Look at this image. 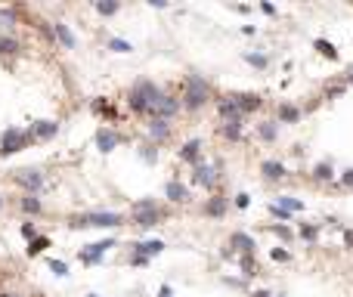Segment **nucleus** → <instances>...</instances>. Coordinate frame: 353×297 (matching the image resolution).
Wrapping results in <instances>:
<instances>
[{"instance_id": "1", "label": "nucleus", "mask_w": 353, "mask_h": 297, "mask_svg": "<svg viewBox=\"0 0 353 297\" xmlns=\"http://www.w3.org/2000/svg\"><path fill=\"white\" fill-rule=\"evenodd\" d=\"M161 96L164 93L152 81H136L127 102H131V111H136V115H152V118H155V111L161 106Z\"/></svg>"}, {"instance_id": "2", "label": "nucleus", "mask_w": 353, "mask_h": 297, "mask_svg": "<svg viewBox=\"0 0 353 297\" xmlns=\"http://www.w3.org/2000/svg\"><path fill=\"white\" fill-rule=\"evenodd\" d=\"M208 99H211V87H208L205 77L202 74H189V77H186V93L180 99V106L186 111H198Z\"/></svg>"}, {"instance_id": "3", "label": "nucleus", "mask_w": 353, "mask_h": 297, "mask_svg": "<svg viewBox=\"0 0 353 297\" xmlns=\"http://www.w3.org/2000/svg\"><path fill=\"white\" fill-rule=\"evenodd\" d=\"M124 217L121 214H112V211H96V214H84V217H72V223L68 226H81V229H87V226H96V229H115V226H121Z\"/></svg>"}, {"instance_id": "4", "label": "nucleus", "mask_w": 353, "mask_h": 297, "mask_svg": "<svg viewBox=\"0 0 353 297\" xmlns=\"http://www.w3.org/2000/svg\"><path fill=\"white\" fill-rule=\"evenodd\" d=\"M161 220H164V211L158 208L155 201L143 198V201H136V204H133V223H136V226L149 229V226H158Z\"/></svg>"}, {"instance_id": "5", "label": "nucleus", "mask_w": 353, "mask_h": 297, "mask_svg": "<svg viewBox=\"0 0 353 297\" xmlns=\"http://www.w3.org/2000/svg\"><path fill=\"white\" fill-rule=\"evenodd\" d=\"M28 140H31V133H28V130L9 127L3 136H0V155H16V152H22V148L28 146Z\"/></svg>"}, {"instance_id": "6", "label": "nucleus", "mask_w": 353, "mask_h": 297, "mask_svg": "<svg viewBox=\"0 0 353 297\" xmlns=\"http://www.w3.org/2000/svg\"><path fill=\"white\" fill-rule=\"evenodd\" d=\"M16 183L28 189V195H38V192H44V174H41V170H34V167L16 170Z\"/></svg>"}, {"instance_id": "7", "label": "nucleus", "mask_w": 353, "mask_h": 297, "mask_svg": "<svg viewBox=\"0 0 353 297\" xmlns=\"http://www.w3.org/2000/svg\"><path fill=\"white\" fill-rule=\"evenodd\" d=\"M109 248H115V238H102V242H93V245H87L84 251H81V260H84V263H99V257H102Z\"/></svg>"}, {"instance_id": "8", "label": "nucleus", "mask_w": 353, "mask_h": 297, "mask_svg": "<svg viewBox=\"0 0 353 297\" xmlns=\"http://www.w3.org/2000/svg\"><path fill=\"white\" fill-rule=\"evenodd\" d=\"M229 99L235 102V109H239L242 115H248V111H254V109H261V106H264L257 93H235V96H229Z\"/></svg>"}, {"instance_id": "9", "label": "nucleus", "mask_w": 353, "mask_h": 297, "mask_svg": "<svg viewBox=\"0 0 353 297\" xmlns=\"http://www.w3.org/2000/svg\"><path fill=\"white\" fill-rule=\"evenodd\" d=\"M31 140H53V136L59 133V124L56 121H38V124H31Z\"/></svg>"}, {"instance_id": "10", "label": "nucleus", "mask_w": 353, "mask_h": 297, "mask_svg": "<svg viewBox=\"0 0 353 297\" xmlns=\"http://www.w3.org/2000/svg\"><path fill=\"white\" fill-rule=\"evenodd\" d=\"M118 143H121V136H118L115 130H109V127H99V130H96V146H99V152H112V148H118Z\"/></svg>"}, {"instance_id": "11", "label": "nucleus", "mask_w": 353, "mask_h": 297, "mask_svg": "<svg viewBox=\"0 0 353 297\" xmlns=\"http://www.w3.org/2000/svg\"><path fill=\"white\" fill-rule=\"evenodd\" d=\"M149 136L155 143H164L171 136V121H161V118H152L149 121Z\"/></svg>"}, {"instance_id": "12", "label": "nucleus", "mask_w": 353, "mask_h": 297, "mask_svg": "<svg viewBox=\"0 0 353 297\" xmlns=\"http://www.w3.org/2000/svg\"><path fill=\"white\" fill-rule=\"evenodd\" d=\"M176 111H180V99H174V96H161V106H158V111H155V118L171 121Z\"/></svg>"}, {"instance_id": "13", "label": "nucleus", "mask_w": 353, "mask_h": 297, "mask_svg": "<svg viewBox=\"0 0 353 297\" xmlns=\"http://www.w3.org/2000/svg\"><path fill=\"white\" fill-rule=\"evenodd\" d=\"M229 248H235L239 254L248 257L251 251H254V238H251V235H245V232H232V235H229Z\"/></svg>"}, {"instance_id": "14", "label": "nucleus", "mask_w": 353, "mask_h": 297, "mask_svg": "<svg viewBox=\"0 0 353 297\" xmlns=\"http://www.w3.org/2000/svg\"><path fill=\"white\" fill-rule=\"evenodd\" d=\"M164 195H168L171 201H180V204H183V201H189V189H186L183 183H176V180H171L168 186H164Z\"/></svg>"}, {"instance_id": "15", "label": "nucleus", "mask_w": 353, "mask_h": 297, "mask_svg": "<svg viewBox=\"0 0 353 297\" xmlns=\"http://www.w3.org/2000/svg\"><path fill=\"white\" fill-rule=\"evenodd\" d=\"M180 158H183V161H189V164H198V158H202V143H198V140H189V143L180 148Z\"/></svg>"}, {"instance_id": "16", "label": "nucleus", "mask_w": 353, "mask_h": 297, "mask_svg": "<svg viewBox=\"0 0 353 297\" xmlns=\"http://www.w3.org/2000/svg\"><path fill=\"white\" fill-rule=\"evenodd\" d=\"M161 251H164V242H158V238H149V242L136 245V254H143L146 260H149V257H158Z\"/></svg>"}, {"instance_id": "17", "label": "nucleus", "mask_w": 353, "mask_h": 297, "mask_svg": "<svg viewBox=\"0 0 353 297\" xmlns=\"http://www.w3.org/2000/svg\"><path fill=\"white\" fill-rule=\"evenodd\" d=\"M53 34L59 37V43H62L65 50H75V34L68 31V25H62V22H56V25H53Z\"/></svg>"}, {"instance_id": "18", "label": "nucleus", "mask_w": 353, "mask_h": 297, "mask_svg": "<svg viewBox=\"0 0 353 297\" xmlns=\"http://www.w3.org/2000/svg\"><path fill=\"white\" fill-rule=\"evenodd\" d=\"M261 174L266 180H279V177H285V164H282V161H264L261 164Z\"/></svg>"}, {"instance_id": "19", "label": "nucleus", "mask_w": 353, "mask_h": 297, "mask_svg": "<svg viewBox=\"0 0 353 297\" xmlns=\"http://www.w3.org/2000/svg\"><path fill=\"white\" fill-rule=\"evenodd\" d=\"M220 115H223V121H242V111L235 109V102L229 96L220 99Z\"/></svg>"}, {"instance_id": "20", "label": "nucleus", "mask_w": 353, "mask_h": 297, "mask_svg": "<svg viewBox=\"0 0 353 297\" xmlns=\"http://www.w3.org/2000/svg\"><path fill=\"white\" fill-rule=\"evenodd\" d=\"M279 121H282V124H298V121H301V109H294V106H279Z\"/></svg>"}, {"instance_id": "21", "label": "nucleus", "mask_w": 353, "mask_h": 297, "mask_svg": "<svg viewBox=\"0 0 353 297\" xmlns=\"http://www.w3.org/2000/svg\"><path fill=\"white\" fill-rule=\"evenodd\" d=\"M273 204H279V208H282V211H288V214H294V211H304V201L291 198V195H279Z\"/></svg>"}, {"instance_id": "22", "label": "nucleus", "mask_w": 353, "mask_h": 297, "mask_svg": "<svg viewBox=\"0 0 353 297\" xmlns=\"http://www.w3.org/2000/svg\"><path fill=\"white\" fill-rule=\"evenodd\" d=\"M223 211H226V198H220V195H214L205 204V214L208 217H223Z\"/></svg>"}, {"instance_id": "23", "label": "nucleus", "mask_w": 353, "mask_h": 297, "mask_svg": "<svg viewBox=\"0 0 353 297\" xmlns=\"http://www.w3.org/2000/svg\"><path fill=\"white\" fill-rule=\"evenodd\" d=\"M195 183H205V186H214V170L208 164H195Z\"/></svg>"}, {"instance_id": "24", "label": "nucleus", "mask_w": 353, "mask_h": 297, "mask_svg": "<svg viewBox=\"0 0 353 297\" xmlns=\"http://www.w3.org/2000/svg\"><path fill=\"white\" fill-rule=\"evenodd\" d=\"M16 53H19V40L0 34V56H16Z\"/></svg>"}, {"instance_id": "25", "label": "nucleus", "mask_w": 353, "mask_h": 297, "mask_svg": "<svg viewBox=\"0 0 353 297\" xmlns=\"http://www.w3.org/2000/svg\"><path fill=\"white\" fill-rule=\"evenodd\" d=\"M118 9H121V3H115V0H96V13L99 16H115Z\"/></svg>"}, {"instance_id": "26", "label": "nucleus", "mask_w": 353, "mask_h": 297, "mask_svg": "<svg viewBox=\"0 0 353 297\" xmlns=\"http://www.w3.org/2000/svg\"><path fill=\"white\" fill-rule=\"evenodd\" d=\"M44 248H50V238H44V235H38V238H31L28 242V257H38Z\"/></svg>"}, {"instance_id": "27", "label": "nucleus", "mask_w": 353, "mask_h": 297, "mask_svg": "<svg viewBox=\"0 0 353 297\" xmlns=\"http://www.w3.org/2000/svg\"><path fill=\"white\" fill-rule=\"evenodd\" d=\"M257 133H261L264 143H273L276 140V121H264L261 127H257Z\"/></svg>"}, {"instance_id": "28", "label": "nucleus", "mask_w": 353, "mask_h": 297, "mask_svg": "<svg viewBox=\"0 0 353 297\" xmlns=\"http://www.w3.org/2000/svg\"><path fill=\"white\" fill-rule=\"evenodd\" d=\"M19 204H22V211H25V214H41V198L38 195H25Z\"/></svg>"}, {"instance_id": "29", "label": "nucleus", "mask_w": 353, "mask_h": 297, "mask_svg": "<svg viewBox=\"0 0 353 297\" xmlns=\"http://www.w3.org/2000/svg\"><path fill=\"white\" fill-rule=\"evenodd\" d=\"M223 136L239 140V136H242V121H223Z\"/></svg>"}, {"instance_id": "30", "label": "nucleus", "mask_w": 353, "mask_h": 297, "mask_svg": "<svg viewBox=\"0 0 353 297\" xmlns=\"http://www.w3.org/2000/svg\"><path fill=\"white\" fill-rule=\"evenodd\" d=\"M316 50H319L322 56H328V59H338V50H335V43H328V40H316Z\"/></svg>"}, {"instance_id": "31", "label": "nucleus", "mask_w": 353, "mask_h": 297, "mask_svg": "<svg viewBox=\"0 0 353 297\" xmlns=\"http://www.w3.org/2000/svg\"><path fill=\"white\" fill-rule=\"evenodd\" d=\"M16 25V9H0V28H13Z\"/></svg>"}, {"instance_id": "32", "label": "nucleus", "mask_w": 353, "mask_h": 297, "mask_svg": "<svg viewBox=\"0 0 353 297\" xmlns=\"http://www.w3.org/2000/svg\"><path fill=\"white\" fill-rule=\"evenodd\" d=\"M245 59H248L254 68H266V65H269V59H266L264 53H245Z\"/></svg>"}, {"instance_id": "33", "label": "nucleus", "mask_w": 353, "mask_h": 297, "mask_svg": "<svg viewBox=\"0 0 353 297\" xmlns=\"http://www.w3.org/2000/svg\"><path fill=\"white\" fill-rule=\"evenodd\" d=\"M313 177H316V180H332V177H335V170H332V164H316Z\"/></svg>"}, {"instance_id": "34", "label": "nucleus", "mask_w": 353, "mask_h": 297, "mask_svg": "<svg viewBox=\"0 0 353 297\" xmlns=\"http://www.w3.org/2000/svg\"><path fill=\"white\" fill-rule=\"evenodd\" d=\"M109 50H115V53H131L133 47H131L127 40H121V37H112V40H109Z\"/></svg>"}, {"instance_id": "35", "label": "nucleus", "mask_w": 353, "mask_h": 297, "mask_svg": "<svg viewBox=\"0 0 353 297\" xmlns=\"http://www.w3.org/2000/svg\"><path fill=\"white\" fill-rule=\"evenodd\" d=\"M298 235H301V238H307V242H316V235H319V229H316V226H304V223H301Z\"/></svg>"}, {"instance_id": "36", "label": "nucleus", "mask_w": 353, "mask_h": 297, "mask_svg": "<svg viewBox=\"0 0 353 297\" xmlns=\"http://www.w3.org/2000/svg\"><path fill=\"white\" fill-rule=\"evenodd\" d=\"M22 235H25L28 242H31V238H38V226H34V223H22Z\"/></svg>"}, {"instance_id": "37", "label": "nucleus", "mask_w": 353, "mask_h": 297, "mask_svg": "<svg viewBox=\"0 0 353 297\" xmlns=\"http://www.w3.org/2000/svg\"><path fill=\"white\" fill-rule=\"evenodd\" d=\"M50 269L56 272V276H68V266L62 263V260H50Z\"/></svg>"}, {"instance_id": "38", "label": "nucleus", "mask_w": 353, "mask_h": 297, "mask_svg": "<svg viewBox=\"0 0 353 297\" xmlns=\"http://www.w3.org/2000/svg\"><path fill=\"white\" fill-rule=\"evenodd\" d=\"M242 269H245V276H257V263H251L248 257L242 260Z\"/></svg>"}, {"instance_id": "39", "label": "nucleus", "mask_w": 353, "mask_h": 297, "mask_svg": "<svg viewBox=\"0 0 353 297\" xmlns=\"http://www.w3.org/2000/svg\"><path fill=\"white\" fill-rule=\"evenodd\" d=\"M269 214H276V217H279V220H288V217H291L288 211H282V208H279V204H269Z\"/></svg>"}, {"instance_id": "40", "label": "nucleus", "mask_w": 353, "mask_h": 297, "mask_svg": "<svg viewBox=\"0 0 353 297\" xmlns=\"http://www.w3.org/2000/svg\"><path fill=\"white\" fill-rule=\"evenodd\" d=\"M248 204H251V198L245 195V192H242V195H235V208H242V211H245V208H248Z\"/></svg>"}, {"instance_id": "41", "label": "nucleus", "mask_w": 353, "mask_h": 297, "mask_svg": "<svg viewBox=\"0 0 353 297\" xmlns=\"http://www.w3.org/2000/svg\"><path fill=\"white\" fill-rule=\"evenodd\" d=\"M273 260H282V263H285V260H288V251H282V248H273Z\"/></svg>"}, {"instance_id": "42", "label": "nucleus", "mask_w": 353, "mask_h": 297, "mask_svg": "<svg viewBox=\"0 0 353 297\" xmlns=\"http://www.w3.org/2000/svg\"><path fill=\"white\" fill-rule=\"evenodd\" d=\"M131 263H136V266H146V263H149V260H146L143 254H133V257H131Z\"/></svg>"}, {"instance_id": "43", "label": "nucleus", "mask_w": 353, "mask_h": 297, "mask_svg": "<svg viewBox=\"0 0 353 297\" xmlns=\"http://www.w3.org/2000/svg\"><path fill=\"white\" fill-rule=\"evenodd\" d=\"M143 158H146V161H155V158H158V152H152V148L146 146V148H143Z\"/></svg>"}, {"instance_id": "44", "label": "nucleus", "mask_w": 353, "mask_h": 297, "mask_svg": "<svg viewBox=\"0 0 353 297\" xmlns=\"http://www.w3.org/2000/svg\"><path fill=\"white\" fill-rule=\"evenodd\" d=\"M273 232H276V235H282V238H291V232L285 229V226H273Z\"/></svg>"}, {"instance_id": "45", "label": "nucleus", "mask_w": 353, "mask_h": 297, "mask_svg": "<svg viewBox=\"0 0 353 297\" xmlns=\"http://www.w3.org/2000/svg\"><path fill=\"white\" fill-rule=\"evenodd\" d=\"M341 183H344V186H353V170H344V177H341Z\"/></svg>"}, {"instance_id": "46", "label": "nucleus", "mask_w": 353, "mask_h": 297, "mask_svg": "<svg viewBox=\"0 0 353 297\" xmlns=\"http://www.w3.org/2000/svg\"><path fill=\"white\" fill-rule=\"evenodd\" d=\"M344 242H347V248H353V229H347V232H344Z\"/></svg>"}, {"instance_id": "47", "label": "nucleus", "mask_w": 353, "mask_h": 297, "mask_svg": "<svg viewBox=\"0 0 353 297\" xmlns=\"http://www.w3.org/2000/svg\"><path fill=\"white\" fill-rule=\"evenodd\" d=\"M254 297H273L269 291H254Z\"/></svg>"}, {"instance_id": "48", "label": "nucleus", "mask_w": 353, "mask_h": 297, "mask_svg": "<svg viewBox=\"0 0 353 297\" xmlns=\"http://www.w3.org/2000/svg\"><path fill=\"white\" fill-rule=\"evenodd\" d=\"M347 84H353V72H350V74H347Z\"/></svg>"}, {"instance_id": "49", "label": "nucleus", "mask_w": 353, "mask_h": 297, "mask_svg": "<svg viewBox=\"0 0 353 297\" xmlns=\"http://www.w3.org/2000/svg\"><path fill=\"white\" fill-rule=\"evenodd\" d=\"M0 297H19V294H0Z\"/></svg>"}, {"instance_id": "50", "label": "nucleus", "mask_w": 353, "mask_h": 297, "mask_svg": "<svg viewBox=\"0 0 353 297\" xmlns=\"http://www.w3.org/2000/svg\"><path fill=\"white\" fill-rule=\"evenodd\" d=\"M0 208H3V195H0Z\"/></svg>"}, {"instance_id": "51", "label": "nucleus", "mask_w": 353, "mask_h": 297, "mask_svg": "<svg viewBox=\"0 0 353 297\" xmlns=\"http://www.w3.org/2000/svg\"><path fill=\"white\" fill-rule=\"evenodd\" d=\"M87 297H96V294H87Z\"/></svg>"}, {"instance_id": "52", "label": "nucleus", "mask_w": 353, "mask_h": 297, "mask_svg": "<svg viewBox=\"0 0 353 297\" xmlns=\"http://www.w3.org/2000/svg\"><path fill=\"white\" fill-rule=\"evenodd\" d=\"M279 297H282V294H279Z\"/></svg>"}]
</instances>
